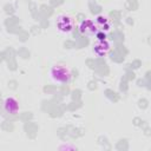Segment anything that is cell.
<instances>
[{"label": "cell", "instance_id": "1", "mask_svg": "<svg viewBox=\"0 0 151 151\" xmlns=\"http://www.w3.org/2000/svg\"><path fill=\"white\" fill-rule=\"evenodd\" d=\"M51 79L57 84H67L72 79V72L66 65H54L50 72Z\"/></svg>", "mask_w": 151, "mask_h": 151}, {"label": "cell", "instance_id": "2", "mask_svg": "<svg viewBox=\"0 0 151 151\" xmlns=\"http://www.w3.org/2000/svg\"><path fill=\"white\" fill-rule=\"evenodd\" d=\"M55 26L58 28V31H60L61 33H70L73 31L74 28V22L73 20L67 17V15H60L58 19H57V22H55Z\"/></svg>", "mask_w": 151, "mask_h": 151}, {"label": "cell", "instance_id": "3", "mask_svg": "<svg viewBox=\"0 0 151 151\" xmlns=\"http://www.w3.org/2000/svg\"><path fill=\"white\" fill-rule=\"evenodd\" d=\"M4 109L7 113H9L12 116H15L20 110L19 101L14 97H7L4 101Z\"/></svg>", "mask_w": 151, "mask_h": 151}, {"label": "cell", "instance_id": "4", "mask_svg": "<svg viewBox=\"0 0 151 151\" xmlns=\"http://www.w3.org/2000/svg\"><path fill=\"white\" fill-rule=\"evenodd\" d=\"M79 29L85 35H93L97 32V27H96L94 22L92 20H90V19L83 21L81 25H80V27H79Z\"/></svg>", "mask_w": 151, "mask_h": 151}, {"label": "cell", "instance_id": "5", "mask_svg": "<svg viewBox=\"0 0 151 151\" xmlns=\"http://www.w3.org/2000/svg\"><path fill=\"white\" fill-rule=\"evenodd\" d=\"M109 51H110V44L105 39L104 40H99L98 42H96V45H94V52L99 57L105 55Z\"/></svg>", "mask_w": 151, "mask_h": 151}]
</instances>
